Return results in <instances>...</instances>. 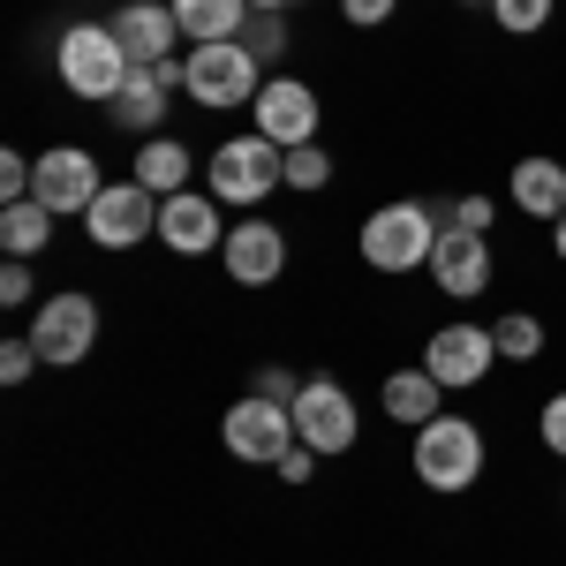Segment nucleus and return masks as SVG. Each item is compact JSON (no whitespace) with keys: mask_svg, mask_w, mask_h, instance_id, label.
I'll use <instances>...</instances> for the list:
<instances>
[{"mask_svg":"<svg viewBox=\"0 0 566 566\" xmlns=\"http://www.w3.org/2000/svg\"><path fill=\"white\" fill-rule=\"evenodd\" d=\"M53 69H61V84L76 91V98H91V106H114L136 61L122 53V39H114L106 23H69V31H61V45H53Z\"/></svg>","mask_w":566,"mask_h":566,"instance_id":"1","label":"nucleus"},{"mask_svg":"<svg viewBox=\"0 0 566 566\" xmlns=\"http://www.w3.org/2000/svg\"><path fill=\"white\" fill-rule=\"evenodd\" d=\"M438 234H446V227L431 219V205L408 197V205H378V212L363 219L355 242H363V264H370V272H416V264H431Z\"/></svg>","mask_w":566,"mask_h":566,"instance_id":"2","label":"nucleus"},{"mask_svg":"<svg viewBox=\"0 0 566 566\" xmlns=\"http://www.w3.org/2000/svg\"><path fill=\"white\" fill-rule=\"evenodd\" d=\"M408 469L431 483V491H469V483L483 476V431L469 416H431V423L416 431Z\"/></svg>","mask_w":566,"mask_h":566,"instance_id":"3","label":"nucleus"},{"mask_svg":"<svg viewBox=\"0 0 566 566\" xmlns=\"http://www.w3.org/2000/svg\"><path fill=\"white\" fill-rule=\"evenodd\" d=\"M181 91H189L197 106H212V114H227V106H258L264 69L242 53V39H227V45H189V61H181Z\"/></svg>","mask_w":566,"mask_h":566,"instance_id":"4","label":"nucleus"},{"mask_svg":"<svg viewBox=\"0 0 566 566\" xmlns=\"http://www.w3.org/2000/svg\"><path fill=\"white\" fill-rule=\"evenodd\" d=\"M205 175H212V197H219V205H264V197L287 181V151H280L272 136L250 129V136H227V144L212 151V167H205Z\"/></svg>","mask_w":566,"mask_h":566,"instance_id":"5","label":"nucleus"},{"mask_svg":"<svg viewBox=\"0 0 566 566\" xmlns=\"http://www.w3.org/2000/svg\"><path fill=\"white\" fill-rule=\"evenodd\" d=\"M219 438H227V453H234V461H250V469H280V461H287V446H295V408L250 392V400H234V408H227Z\"/></svg>","mask_w":566,"mask_h":566,"instance_id":"6","label":"nucleus"},{"mask_svg":"<svg viewBox=\"0 0 566 566\" xmlns=\"http://www.w3.org/2000/svg\"><path fill=\"white\" fill-rule=\"evenodd\" d=\"M31 348H39L45 370H69V363H84L91 348H98V303L91 295H45L39 310H31Z\"/></svg>","mask_w":566,"mask_h":566,"instance_id":"7","label":"nucleus"},{"mask_svg":"<svg viewBox=\"0 0 566 566\" xmlns=\"http://www.w3.org/2000/svg\"><path fill=\"white\" fill-rule=\"evenodd\" d=\"M423 370H431L446 392L483 386V378L499 370V340H491V325H438L431 340H423Z\"/></svg>","mask_w":566,"mask_h":566,"instance_id":"8","label":"nucleus"},{"mask_svg":"<svg viewBox=\"0 0 566 566\" xmlns=\"http://www.w3.org/2000/svg\"><path fill=\"white\" fill-rule=\"evenodd\" d=\"M84 227H91L98 250H136V242L159 234V197H151L144 181H106L98 205L84 212Z\"/></svg>","mask_w":566,"mask_h":566,"instance_id":"9","label":"nucleus"},{"mask_svg":"<svg viewBox=\"0 0 566 566\" xmlns=\"http://www.w3.org/2000/svg\"><path fill=\"white\" fill-rule=\"evenodd\" d=\"M295 438H303L310 453H355L363 423H355L348 386H333V378H303V392H295Z\"/></svg>","mask_w":566,"mask_h":566,"instance_id":"10","label":"nucleus"},{"mask_svg":"<svg viewBox=\"0 0 566 566\" xmlns=\"http://www.w3.org/2000/svg\"><path fill=\"white\" fill-rule=\"evenodd\" d=\"M98 189H106V175H98V159H91L84 144H53V151L39 159V175H31V197H39L53 219L91 212V205H98Z\"/></svg>","mask_w":566,"mask_h":566,"instance_id":"11","label":"nucleus"},{"mask_svg":"<svg viewBox=\"0 0 566 566\" xmlns=\"http://www.w3.org/2000/svg\"><path fill=\"white\" fill-rule=\"evenodd\" d=\"M219 258H227V280H234V287H272V280L287 272V227H272V219H234L227 242H219Z\"/></svg>","mask_w":566,"mask_h":566,"instance_id":"12","label":"nucleus"},{"mask_svg":"<svg viewBox=\"0 0 566 566\" xmlns=\"http://www.w3.org/2000/svg\"><path fill=\"white\" fill-rule=\"evenodd\" d=\"M159 242L175 250V258H212L219 242H227V205H219L212 189L197 197V189H181L159 205Z\"/></svg>","mask_w":566,"mask_h":566,"instance_id":"13","label":"nucleus"},{"mask_svg":"<svg viewBox=\"0 0 566 566\" xmlns=\"http://www.w3.org/2000/svg\"><path fill=\"white\" fill-rule=\"evenodd\" d=\"M258 136H272L280 151H295V144H317V91L295 84V76H264L258 91Z\"/></svg>","mask_w":566,"mask_h":566,"instance_id":"14","label":"nucleus"},{"mask_svg":"<svg viewBox=\"0 0 566 566\" xmlns=\"http://www.w3.org/2000/svg\"><path fill=\"white\" fill-rule=\"evenodd\" d=\"M106 31L122 39V53H129L136 69H159V61H175V39H181L175 0H122Z\"/></svg>","mask_w":566,"mask_h":566,"instance_id":"15","label":"nucleus"},{"mask_svg":"<svg viewBox=\"0 0 566 566\" xmlns=\"http://www.w3.org/2000/svg\"><path fill=\"white\" fill-rule=\"evenodd\" d=\"M491 242L483 234H469V227H446L438 234V250H431V280H438V295H453V303H476L483 287H491Z\"/></svg>","mask_w":566,"mask_h":566,"instance_id":"16","label":"nucleus"},{"mask_svg":"<svg viewBox=\"0 0 566 566\" xmlns=\"http://www.w3.org/2000/svg\"><path fill=\"white\" fill-rule=\"evenodd\" d=\"M181 91V61H159V69H129V84H122V98L106 106L122 129L136 136H167V98Z\"/></svg>","mask_w":566,"mask_h":566,"instance_id":"17","label":"nucleus"},{"mask_svg":"<svg viewBox=\"0 0 566 566\" xmlns=\"http://www.w3.org/2000/svg\"><path fill=\"white\" fill-rule=\"evenodd\" d=\"M506 197H514L528 219H559L566 212V167H559V159H544V151H528L522 167L506 175Z\"/></svg>","mask_w":566,"mask_h":566,"instance_id":"18","label":"nucleus"},{"mask_svg":"<svg viewBox=\"0 0 566 566\" xmlns=\"http://www.w3.org/2000/svg\"><path fill=\"white\" fill-rule=\"evenodd\" d=\"M175 23H181V39H197V45H227V39H242L250 0H175Z\"/></svg>","mask_w":566,"mask_h":566,"instance_id":"19","label":"nucleus"},{"mask_svg":"<svg viewBox=\"0 0 566 566\" xmlns=\"http://www.w3.org/2000/svg\"><path fill=\"white\" fill-rule=\"evenodd\" d=\"M136 181L167 205V197H181V181H189V144L181 136H144V151H136Z\"/></svg>","mask_w":566,"mask_h":566,"instance_id":"20","label":"nucleus"},{"mask_svg":"<svg viewBox=\"0 0 566 566\" xmlns=\"http://www.w3.org/2000/svg\"><path fill=\"white\" fill-rule=\"evenodd\" d=\"M438 392H446V386H438L431 370H392V378H386V416H392V423H408V431H423L431 416H446Z\"/></svg>","mask_w":566,"mask_h":566,"instance_id":"21","label":"nucleus"},{"mask_svg":"<svg viewBox=\"0 0 566 566\" xmlns=\"http://www.w3.org/2000/svg\"><path fill=\"white\" fill-rule=\"evenodd\" d=\"M45 242H53V212H45L39 197L0 205V250H8V258H39Z\"/></svg>","mask_w":566,"mask_h":566,"instance_id":"22","label":"nucleus"},{"mask_svg":"<svg viewBox=\"0 0 566 566\" xmlns=\"http://www.w3.org/2000/svg\"><path fill=\"white\" fill-rule=\"evenodd\" d=\"M491 340H499V363H536V355H544V317L506 310V317L491 325Z\"/></svg>","mask_w":566,"mask_h":566,"instance_id":"23","label":"nucleus"},{"mask_svg":"<svg viewBox=\"0 0 566 566\" xmlns=\"http://www.w3.org/2000/svg\"><path fill=\"white\" fill-rule=\"evenodd\" d=\"M242 53H250L258 69H272V61L287 53V15H264V8H250V23H242Z\"/></svg>","mask_w":566,"mask_h":566,"instance_id":"24","label":"nucleus"},{"mask_svg":"<svg viewBox=\"0 0 566 566\" xmlns=\"http://www.w3.org/2000/svg\"><path fill=\"white\" fill-rule=\"evenodd\" d=\"M552 8H559V0H491V15H499L506 39H536V31L552 23Z\"/></svg>","mask_w":566,"mask_h":566,"instance_id":"25","label":"nucleus"},{"mask_svg":"<svg viewBox=\"0 0 566 566\" xmlns=\"http://www.w3.org/2000/svg\"><path fill=\"white\" fill-rule=\"evenodd\" d=\"M325 181H333V159L317 144H295L287 151V189H325Z\"/></svg>","mask_w":566,"mask_h":566,"instance_id":"26","label":"nucleus"},{"mask_svg":"<svg viewBox=\"0 0 566 566\" xmlns=\"http://www.w3.org/2000/svg\"><path fill=\"white\" fill-rule=\"evenodd\" d=\"M31 175H39V159L0 151V205H23V197H31Z\"/></svg>","mask_w":566,"mask_h":566,"instance_id":"27","label":"nucleus"},{"mask_svg":"<svg viewBox=\"0 0 566 566\" xmlns=\"http://www.w3.org/2000/svg\"><path fill=\"white\" fill-rule=\"evenodd\" d=\"M31 370H39V348H31V333H23V340H0V386L15 392L23 378H31Z\"/></svg>","mask_w":566,"mask_h":566,"instance_id":"28","label":"nucleus"},{"mask_svg":"<svg viewBox=\"0 0 566 566\" xmlns=\"http://www.w3.org/2000/svg\"><path fill=\"white\" fill-rule=\"evenodd\" d=\"M536 438H544V453H559L566 461V392L544 400V416H536Z\"/></svg>","mask_w":566,"mask_h":566,"instance_id":"29","label":"nucleus"},{"mask_svg":"<svg viewBox=\"0 0 566 566\" xmlns=\"http://www.w3.org/2000/svg\"><path fill=\"white\" fill-rule=\"evenodd\" d=\"M392 8H400V0H340V15H348L355 31H378V23H392Z\"/></svg>","mask_w":566,"mask_h":566,"instance_id":"30","label":"nucleus"},{"mask_svg":"<svg viewBox=\"0 0 566 566\" xmlns=\"http://www.w3.org/2000/svg\"><path fill=\"white\" fill-rule=\"evenodd\" d=\"M23 264H31V258H8V272H0V303H8V310L31 303V272H23Z\"/></svg>","mask_w":566,"mask_h":566,"instance_id":"31","label":"nucleus"},{"mask_svg":"<svg viewBox=\"0 0 566 566\" xmlns=\"http://www.w3.org/2000/svg\"><path fill=\"white\" fill-rule=\"evenodd\" d=\"M258 392H264V400H287V408H295V392H303V378L272 363V370H258Z\"/></svg>","mask_w":566,"mask_h":566,"instance_id":"32","label":"nucleus"},{"mask_svg":"<svg viewBox=\"0 0 566 566\" xmlns=\"http://www.w3.org/2000/svg\"><path fill=\"white\" fill-rule=\"evenodd\" d=\"M317 461H325V453H310L303 438H295V446H287V461H280V476H287V483H310V476H317Z\"/></svg>","mask_w":566,"mask_h":566,"instance_id":"33","label":"nucleus"},{"mask_svg":"<svg viewBox=\"0 0 566 566\" xmlns=\"http://www.w3.org/2000/svg\"><path fill=\"white\" fill-rule=\"evenodd\" d=\"M453 227L483 234V227H491V197H461V205H453Z\"/></svg>","mask_w":566,"mask_h":566,"instance_id":"34","label":"nucleus"},{"mask_svg":"<svg viewBox=\"0 0 566 566\" xmlns=\"http://www.w3.org/2000/svg\"><path fill=\"white\" fill-rule=\"evenodd\" d=\"M250 8H264V15H287V8H303V0H250Z\"/></svg>","mask_w":566,"mask_h":566,"instance_id":"35","label":"nucleus"},{"mask_svg":"<svg viewBox=\"0 0 566 566\" xmlns=\"http://www.w3.org/2000/svg\"><path fill=\"white\" fill-rule=\"evenodd\" d=\"M552 250H559V264H566V212L552 219Z\"/></svg>","mask_w":566,"mask_h":566,"instance_id":"36","label":"nucleus"},{"mask_svg":"<svg viewBox=\"0 0 566 566\" xmlns=\"http://www.w3.org/2000/svg\"><path fill=\"white\" fill-rule=\"evenodd\" d=\"M461 8H476V0H461ZM483 8H491V0H483Z\"/></svg>","mask_w":566,"mask_h":566,"instance_id":"37","label":"nucleus"}]
</instances>
